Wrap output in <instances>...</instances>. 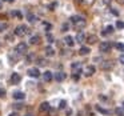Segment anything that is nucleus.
<instances>
[{
	"label": "nucleus",
	"instance_id": "f257e3e1",
	"mask_svg": "<svg viewBox=\"0 0 124 116\" xmlns=\"http://www.w3.org/2000/svg\"><path fill=\"white\" fill-rule=\"evenodd\" d=\"M71 22H72L73 27H75L76 30H81V28L85 27V19L81 17V16H78V15L71 17Z\"/></svg>",
	"mask_w": 124,
	"mask_h": 116
},
{
	"label": "nucleus",
	"instance_id": "f03ea898",
	"mask_svg": "<svg viewBox=\"0 0 124 116\" xmlns=\"http://www.w3.org/2000/svg\"><path fill=\"white\" fill-rule=\"evenodd\" d=\"M28 33H30V30H28V27L24 24H20L15 28V35L19 36V38H23V36L28 35Z\"/></svg>",
	"mask_w": 124,
	"mask_h": 116
},
{
	"label": "nucleus",
	"instance_id": "7ed1b4c3",
	"mask_svg": "<svg viewBox=\"0 0 124 116\" xmlns=\"http://www.w3.org/2000/svg\"><path fill=\"white\" fill-rule=\"evenodd\" d=\"M15 52H16L17 55H23L27 52V44L25 43H19L16 47H15Z\"/></svg>",
	"mask_w": 124,
	"mask_h": 116
},
{
	"label": "nucleus",
	"instance_id": "20e7f679",
	"mask_svg": "<svg viewBox=\"0 0 124 116\" xmlns=\"http://www.w3.org/2000/svg\"><path fill=\"white\" fill-rule=\"evenodd\" d=\"M71 68H72V75H78L79 76V73L81 72V64L79 62L73 63V64L71 65Z\"/></svg>",
	"mask_w": 124,
	"mask_h": 116
},
{
	"label": "nucleus",
	"instance_id": "39448f33",
	"mask_svg": "<svg viewBox=\"0 0 124 116\" xmlns=\"http://www.w3.org/2000/svg\"><path fill=\"white\" fill-rule=\"evenodd\" d=\"M99 49H100V52H109V49H111L109 41H103V43H100Z\"/></svg>",
	"mask_w": 124,
	"mask_h": 116
},
{
	"label": "nucleus",
	"instance_id": "423d86ee",
	"mask_svg": "<svg viewBox=\"0 0 124 116\" xmlns=\"http://www.w3.org/2000/svg\"><path fill=\"white\" fill-rule=\"evenodd\" d=\"M20 80H22V76H20V73L14 72V73L11 75V84L16 85V84H19V83H20Z\"/></svg>",
	"mask_w": 124,
	"mask_h": 116
},
{
	"label": "nucleus",
	"instance_id": "0eeeda50",
	"mask_svg": "<svg viewBox=\"0 0 124 116\" xmlns=\"http://www.w3.org/2000/svg\"><path fill=\"white\" fill-rule=\"evenodd\" d=\"M28 76H31V77H39V76H40L39 68H30V70H28Z\"/></svg>",
	"mask_w": 124,
	"mask_h": 116
},
{
	"label": "nucleus",
	"instance_id": "6e6552de",
	"mask_svg": "<svg viewBox=\"0 0 124 116\" xmlns=\"http://www.w3.org/2000/svg\"><path fill=\"white\" fill-rule=\"evenodd\" d=\"M14 99H16V100H24L25 99V95H24V92H22V91H16V92H14Z\"/></svg>",
	"mask_w": 124,
	"mask_h": 116
},
{
	"label": "nucleus",
	"instance_id": "1a4fd4ad",
	"mask_svg": "<svg viewBox=\"0 0 124 116\" xmlns=\"http://www.w3.org/2000/svg\"><path fill=\"white\" fill-rule=\"evenodd\" d=\"M65 76H67V75H65L64 72H56L54 75V77H55V80H56V81H63L65 79Z\"/></svg>",
	"mask_w": 124,
	"mask_h": 116
},
{
	"label": "nucleus",
	"instance_id": "9d476101",
	"mask_svg": "<svg viewBox=\"0 0 124 116\" xmlns=\"http://www.w3.org/2000/svg\"><path fill=\"white\" fill-rule=\"evenodd\" d=\"M43 79L46 81H51L52 79H54V73H52L51 71H46V72L43 73Z\"/></svg>",
	"mask_w": 124,
	"mask_h": 116
},
{
	"label": "nucleus",
	"instance_id": "9b49d317",
	"mask_svg": "<svg viewBox=\"0 0 124 116\" xmlns=\"http://www.w3.org/2000/svg\"><path fill=\"white\" fill-rule=\"evenodd\" d=\"M39 111H40V112H48V111H49V104L47 101L41 103L40 107H39Z\"/></svg>",
	"mask_w": 124,
	"mask_h": 116
},
{
	"label": "nucleus",
	"instance_id": "f8f14e48",
	"mask_svg": "<svg viewBox=\"0 0 124 116\" xmlns=\"http://www.w3.org/2000/svg\"><path fill=\"white\" fill-rule=\"evenodd\" d=\"M93 73H95V67L93 65H88V67L85 68V73H84V75L88 77V76H92Z\"/></svg>",
	"mask_w": 124,
	"mask_h": 116
},
{
	"label": "nucleus",
	"instance_id": "ddd939ff",
	"mask_svg": "<svg viewBox=\"0 0 124 116\" xmlns=\"http://www.w3.org/2000/svg\"><path fill=\"white\" fill-rule=\"evenodd\" d=\"M64 41H65V44H67V46H70V47H72L73 44H75V40H73V38L72 36H65L64 38Z\"/></svg>",
	"mask_w": 124,
	"mask_h": 116
},
{
	"label": "nucleus",
	"instance_id": "4468645a",
	"mask_svg": "<svg viewBox=\"0 0 124 116\" xmlns=\"http://www.w3.org/2000/svg\"><path fill=\"white\" fill-rule=\"evenodd\" d=\"M89 52H91V49H89L88 47H81V48L79 49V54H80L81 56H85V55H88Z\"/></svg>",
	"mask_w": 124,
	"mask_h": 116
},
{
	"label": "nucleus",
	"instance_id": "2eb2a0df",
	"mask_svg": "<svg viewBox=\"0 0 124 116\" xmlns=\"http://www.w3.org/2000/svg\"><path fill=\"white\" fill-rule=\"evenodd\" d=\"M87 41H88L89 44H95L97 41V36L96 35H89L87 36Z\"/></svg>",
	"mask_w": 124,
	"mask_h": 116
},
{
	"label": "nucleus",
	"instance_id": "dca6fc26",
	"mask_svg": "<svg viewBox=\"0 0 124 116\" xmlns=\"http://www.w3.org/2000/svg\"><path fill=\"white\" fill-rule=\"evenodd\" d=\"M46 55H47V56H54V55H55V49L52 48L51 46H47L46 47Z\"/></svg>",
	"mask_w": 124,
	"mask_h": 116
},
{
	"label": "nucleus",
	"instance_id": "f3484780",
	"mask_svg": "<svg viewBox=\"0 0 124 116\" xmlns=\"http://www.w3.org/2000/svg\"><path fill=\"white\" fill-rule=\"evenodd\" d=\"M112 68V63L111 62H103L101 63V70H111Z\"/></svg>",
	"mask_w": 124,
	"mask_h": 116
},
{
	"label": "nucleus",
	"instance_id": "a211bd4d",
	"mask_svg": "<svg viewBox=\"0 0 124 116\" xmlns=\"http://www.w3.org/2000/svg\"><path fill=\"white\" fill-rule=\"evenodd\" d=\"M84 39H85V35H84L83 32H79L78 36H76V41H78V43H83Z\"/></svg>",
	"mask_w": 124,
	"mask_h": 116
},
{
	"label": "nucleus",
	"instance_id": "6ab92c4d",
	"mask_svg": "<svg viewBox=\"0 0 124 116\" xmlns=\"http://www.w3.org/2000/svg\"><path fill=\"white\" fill-rule=\"evenodd\" d=\"M39 41H40V38L39 36H31V39H30V43L31 44H39Z\"/></svg>",
	"mask_w": 124,
	"mask_h": 116
},
{
	"label": "nucleus",
	"instance_id": "aec40b11",
	"mask_svg": "<svg viewBox=\"0 0 124 116\" xmlns=\"http://www.w3.org/2000/svg\"><path fill=\"white\" fill-rule=\"evenodd\" d=\"M96 109L99 111V112H101L103 115H109V111H108V109H104V108H101L100 105H96Z\"/></svg>",
	"mask_w": 124,
	"mask_h": 116
},
{
	"label": "nucleus",
	"instance_id": "412c9836",
	"mask_svg": "<svg viewBox=\"0 0 124 116\" xmlns=\"http://www.w3.org/2000/svg\"><path fill=\"white\" fill-rule=\"evenodd\" d=\"M113 32V27H112V25H108V27L107 28H105V30H104V32H103V35H108V33H112Z\"/></svg>",
	"mask_w": 124,
	"mask_h": 116
},
{
	"label": "nucleus",
	"instance_id": "4be33fe9",
	"mask_svg": "<svg viewBox=\"0 0 124 116\" xmlns=\"http://www.w3.org/2000/svg\"><path fill=\"white\" fill-rule=\"evenodd\" d=\"M7 27H8V25H7L6 23H0V32H4V31L7 30Z\"/></svg>",
	"mask_w": 124,
	"mask_h": 116
},
{
	"label": "nucleus",
	"instance_id": "5701e85b",
	"mask_svg": "<svg viewBox=\"0 0 124 116\" xmlns=\"http://www.w3.org/2000/svg\"><path fill=\"white\" fill-rule=\"evenodd\" d=\"M12 107H14V109H22V108H23V104H22V103H16V104H14V105H12Z\"/></svg>",
	"mask_w": 124,
	"mask_h": 116
},
{
	"label": "nucleus",
	"instance_id": "b1692460",
	"mask_svg": "<svg viewBox=\"0 0 124 116\" xmlns=\"http://www.w3.org/2000/svg\"><path fill=\"white\" fill-rule=\"evenodd\" d=\"M116 48H117L119 51L124 52V44L123 43H117V44H116Z\"/></svg>",
	"mask_w": 124,
	"mask_h": 116
},
{
	"label": "nucleus",
	"instance_id": "393cba45",
	"mask_svg": "<svg viewBox=\"0 0 124 116\" xmlns=\"http://www.w3.org/2000/svg\"><path fill=\"white\" fill-rule=\"evenodd\" d=\"M38 64H39V65H41V67H44V65L47 64L46 59H38Z\"/></svg>",
	"mask_w": 124,
	"mask_h": 116
},
{
	"label": "nucleus",
	"instance_id": "a878e982",
	"mask_svg": "<svg viewBox=\"0 0 124 116\" xmlns=\"http://www.w3.org/2000/svg\"><path fill=\"white\" fill-rule=\"evenodd\" d=\"M17 56H19V55L16 54V52H15V55H11V56H9V59H11V62L12 63H15L17 60Z\"/></svg>",
	"mask_w": 124,
	"mask_h": 116
},
{
	"label": "nucleus",
	"instance_id": "bb28decb",
	"mask_svg": "<svg viewBox=\"0 0 124 116\" xmlns=\"http://www.w3.org/2000/svg\"><path fill=\"white\" fill-rule=\"evenodd\" d=\"M3 97H6V89L0 87V99H3Z\"/></svg>",
	"mask_w": 124,
	"mask_h": 116
},
{
	"label": "nucleus",
	"instance_id": "cd10ccee",
	"mask_svg": "<svg viewBox=\"0 0 124 116\" xmlns=\"http://www.w3.org/2000/svg\"><path fill=\"white\" fill-rule=\"evenodd\" d=\"M65 105H67V101H65V100H62V101H60L59 108H60V109H63V108H65Z\"/></svg>",
	"mask_w": 124,
	"mask_h": 116
},
{
	"label": "nucleus",
	"instance_id": "c85d7f7f",
	"mask_svg": "<svg viewBox=\"0 0 124 116\" xmlns=\"http://www.w3.org/2000/svg\"><path fill=\"white\" fill-rule=\"evenodd\" d=\"M116 113L120 115V116H124V109L123 108H117V109H116Z\"/></svg>",
	"mask_w": 124,
	"mask_h": 116
},
{
	"label": "nucleus",
	"instance_id": "c756f323",
	"mask_svg": "<svg viewBox=\"0 0 124 116\" xmlns=\"http://www.w3.org/2000/svg\"><path fill=\"white\" fill-rule=\"evenodd\" d=\"M47 40H48L49 43H52V41H54V36H52L51 33H47Z\"/></svg>",
	"mask_w": 124,
	"mask_h": 116
},
{
	"label": "nucleus",
	"instance_id": "7c9ffc66",
	"mask_svg": "<svg viewBox=\"0 0 124 116\" xmlns=\"http://www.w3.org/2000/svg\"><path fill=\"white\" fill-rule=\"evenodd\" d=\"M33 59H35V55H33V54H31V55H28V56H27V62H32Z\"/></svg>",
	"mask_w": 124,
	"mask_h": 116
},
{
	"label": "nucleus",
	"instance_id": "2f4dec72",
	"mask_svg": "<svg viewBox=\"0 0 124 116\" xmlns=\"http://www.w3.org/2000/svg\"><path fill=\"white\" fill-rule=\"evenodd\" d=\"M116 27H117V28H124V23H123V22H120V20H119V22L116 23Z\"/></svg>",
	"mask_w": 124,
	"mask_h": 116
},
{
	"label": "nucleus",
	"instance_id": "473e14b6",
	"mask_svg": "<svg viewBox=\"0 0 124 116\" xmlns=\"http://www.w3.org/2000/svg\"><path fill=\"white\" fill-rule=\"evenodd\" d=\"M67 30H68V24H67V23H64V24L62 25V31H63V32H65Z\"/></svg>",
	"mask_w": 124,
	"mask_h": 116
},
{
	"label": "nucleus",
	"instance_id": "72a5a7b5",
	"mask_svg": "<svg viewBox=\"0 0 124 116\" xmlns=\"http://www.w3.org/2000/svg\"><path fill=\"white\" fill-rule=\"evenodd\" d=\"M28 20H30V22L31 23H33V22H35V16H33V15H28Z\"/></svg>",
	"mask_w": 124,
	"mask_h": 116
},
{
	"label": "nucleus",
	"instance_id": "f704fd0d",
	"mask_svg": "<svg viewBox=\"0 0 124 116\" xmlns=\"http://www.w3.org/2000/svg\"><path fill=\"white\" fill-rule=\"evenodd\" d=\"M12 15H16L17 17H19V19H22L23 17V15H22V12H12Z\"/></svg>",
	"mask_w": 124,
	"mask_h": 116
},
{
	"label": "nucleus",
	"instance_id": "c9c22d12",
	"mask_svg": "<svg viewBox=\"0 0 124 116\" xmlns=\"http://www.w3.org/2000/svg\"><path fill=\"white\" fill-rule=\"evenodd\" d=\"M119 62H120L121 64H124V55H121V56L119 57Z\"/></svg>",
	"mask_w": 124,
	"mask_h": 116
},
{
	"label": "nucleus",
	"instance_id": "e433bc0d",
	"mask_svg": "<svg viewBox=\"0 0 124 116\" xmlns=\"http://www.w3.org/2000/svg\"><path fill=\"white\" fill-rule=\"evenodd\" d=\"M9 116H20L17 112H12V113H9Z\"/></svg>",
	"mask_w": 124,
	"mask_h": 116
},
{
	"label": "nucleus",
	"instance_id": "4c0bfd02",
	"mask_svg": "<svg viewBox=\"0 0 124 116\" xmlns=\"http://www.w3.org/2000/svg\"><path fill=\"white\" fill-rule=\"evenodd\" d=\"M117 3H120V4H124V0H116Z\"/></svg>",
	"mask_w": 124,
	"mask_h": 116
},
{
	"label": "nucleus",
	"instance_id": "58836bf2",
	"mask_svg": "<svg viewBox=\"0 0 124 116\" xmlns=\"http://www.w3.org/2000/svg\"><path fill=\"white\" fill-rule=\"evenodd\" d=\"M4 1H9V3H14V0H4Z\"/></svg>",
	"mask_w": 124,
	"mask_h": 116
},
{
	"label": "nucleus",
	"instance_id": "ea45409f",
	"mask_svg": "<svg viewBox=\"0 0 124 116\" xmlns=\"http://www.w3.org/2000/svg\"><path fill=\"white\" fill-rule=\"evenodd\" d=\"M24 116H33L32 113H27V115H24Z\"/></svg>",
	"mask_w": 124,
	"mask_h": 116
},
{
	"label": "nucleus",
	"instance_id": "a19ab883",
	"mask_svg": "<svg viewBox=\"0 0 124 116\" xmlns=\"http://www.w3.org/2000/svg\"><path fill=\"white\" fill-rule=\"evenodd\" d=\"M0 8H1V3H0Z\"/></svg>",
	"mask_w": 124,
	"mask_h": 116
},
{
	"label": "nucleus",
	"instance_id": "79ce46f5",
	"mask_svg": "<svg viewBox=\"0 0 124 116\" xmlns=\"http://www.w3.org/2000/svg\"><path fill=\"white\" fill-rule=\"evenodd\" d=\"M123 105H124V103H123Z\"/></svg>",
	"mask_w": 124,
	"mask_h": 116
}]
</instances>
